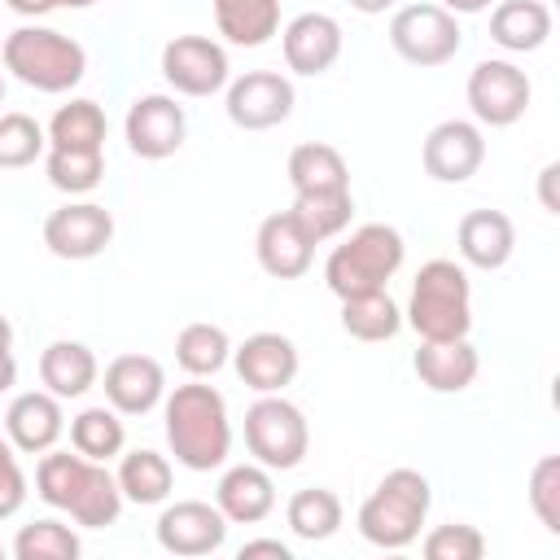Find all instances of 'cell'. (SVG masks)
<instances>
[{"instance_id": "obj_1", "label": "cell", "mask_w": 560, "mask_h": 560, "mask_svg": "<svg viewBox=\"0 0 560 560\" xmlns=\"http://www.w3.org/2000/svg\"><path fill=\"white\" fill-rule=\"evenodd\" d=\"M162 420H166V446L175 464L192 472H210L228 464L232 420H228V398L214 385H201V376H192L188 385H175L162 398Z\"/></svg>"}, {"instance_id": "obj_2", "label": "cell", "mask_w": 560, "mask_h": 560, "mask_svg": "<svg viewBox=\"0 0 560 560\" xmlns=\"http://www.w3.org/2000/svg\"><path fill=\"white\" fill-rule=\"evenodd\" d=\"M35 494L57 508V512H70L74 525L83 529H105L122 516V490H118V477L88 459V455H70V451H44V459L35 464Z\"/></svg>"}, {"instance_id": "obj_3", "label": "cell", "mask_w": 560, "mask_h": 560, "mask_svg": "<svg viewBox=\"0 0 560 560\" xmlns=\"http://www.w3.org/2000/svg\"><path fill=\"white\" fill-rule=\"evenodd\" d=\"M402 324L416 328L420 341H455L472 328V284L468 271L455 258H429L416 280L402 311Z\"/></svg>"}, {"instance_id": "obj_4", "label": "cell", "mask_w": 560, "mask_h": 560, "mask_svg": "<svg viewBox=\"0 0 560 560\" xmlns=\"http://www.w3.org/2000/svg\"><path fill=\"white\" fill-rule=\"evenodd\" d=\"M429 503H433V486L424 472L416 468H394L376 481V490L359 503V534L363 542L381 547V551H402L420 538V525L429 516Z\"/></svg>"}, {"instance_id": "obj_5", "label": "cell", "mask_w": 560, "mask_h": 560, "mask_svg": "<svg viewBox=\"0 0 560 560\" xmlns=\"http://www.w3.org/2000/svg\"><path fill=\"white\" fill-rule=\"evenodd\" d=\"M407 245L402 232L389 223H363L354 228L341 245H332L328 262H324V284L346 302V298H363L376 293L394 280V271L402 267Z\"/></svg>"}, {"instance_id": "obj_6", "label": "cell", "mask_w": 560, "mask_h": 560, "mask_svg": "<svg viewBox=\"0 0 560 560\" xmlns=\"http://www.w3.org/2000/svg\"><path fill=\"white\" fill-rule=\"evenodd\" d=\"M4 70L35 92H70L88 74V48L52 26H18L4 35Z\"/></svg>"}, {"instance_id": "obj_7", "label": "cell", "mask_w": 560, "mask_h": 560, "mask_svg": "<svg viewBox=\"0 0 560 560\" xmlns=\"http://www.w3.org/2000/svg\"><path fill=\"white\" fill-rule=\"evenodd\" d=\"M245 446H249L254 464H262L271 472H289L311 451V424L298 402H289L280 394H262L245 411Z\"/></svg>"}, {"instance_id": "obj_8", "label": "cell", "mask_w": 560, "mask_h": 560, "mask_svg": "<svg viewBox=\"0 0 560 560\" xmlns=\"http://www.w3.org/2000/svg\"><path fill=\"white\" fill-rule=\"evenodd\" d=\"M459 22L442 4H402L389 18V48L411 66H446L459 52Z\"/></svg>"}, {"instance_id": "obj_9", "label": "cell", "mask_w": 560, "mask_h": 560, "mask_svg": "<svg viewBox=\"0 0 560 560\" xmlns=\"http://www.w3.org/2000/svg\"><path fill=\"white\" fill-rule=\"evenodd\" d=\"M468 109L481 127H512L516 118H525L529 109V74L516 66V61H503V57H486L468 70Z\"/></svg>"}, {"instance_id": "obj_10", "label": "cell", "mask_w": 560, "mask_h": 560, "mask_svg": "<svg viewBox=\"0 0 560 560\" xmlns=\"http://www.w3.org/2000/svg\"><path fill=\"white\" fill-rule=\"evenodd\" d=\"M122 136H127V149L136 158L162 162V158L184 149V136H188L184 105H175V96H166V92H144L127 105Z\"/></svg>"}, {"instance_id": "obj_11", "label": "cell", "mask_w": 560, "mask_h": 560, "mask_svg": "<svg viewBox=\"0 0 560 560\" xmlns=\"http://www.w3.org/2000/svg\"><path fill=\"white\" fill-rule=\"evenodd\" d=\"M162 79L179 96H214L228 88L232 66L223 44H214L210 35H175L162 48Z\"/></svg>"}, {"instance_id": "obj_12", "label": "cell", "mask_w": 560, "mask_h": 560, "mask_svg": "<svg viewBox=\"0 0 560 560\" xmlns=\"http://www.w3.org/2000/svg\"><path fill=\"white\" fill-rule=\"evenodd\" d=\"M293 101H298V92L280 70H245L241 79L228 83L223 109H228L232 127L267 131V127H280L293 114Z\"/></svg>"}, {"instance_id": "obj_13", "label": "cell", "mask_w": 560, "mask_h": 560, "mask_svg": "<svg viewBox=\"0 0 560 560\" xmlns=\"http://www.w3.org/2000/svg\"><path fill=\"white\" fill-rule=\"evenodd\" d=\"M109 241H114V214L96 201H66L44 219V245L66 262H88L105 254Z\"/></svg>"}, {"instance_id": "obj_14", "label": "cell", "mask_w": 560, "mask_h": 560, "mask_svg": "<svg viewBox=\"0 0 560 560\" xmlns=\"http://www.w3.org/2000/svg\"><path fill=\"white\" fill-rule=\"evenodd\" d=\"M153 534L171 556H210L228 542V516L206 499H175L162 508Z\"/></svg>"}, {"instance_id": "obj_15", "label": "cell", "mask_w": 560, "mask_h": 560, "mask_svg": "<svg viewBox=\"0 0 560 560\" xmlns=\"http://www.w3.org/2000/svg\"><path fill=\"white\" fill-rule=\"evenodd\" d=\"M420 162H424V175L429 179H438V184H464L486 162V136L468 118H446V122H438L424 136Z\"/></svg>"}, {"instance_id": "obj_16", "label": "cell", "mask_w": 560, "mask_h": 560, "mask_svg": "<svg viewBox=\"0 0 560 560\" xmlns=\"http://www.w3.org/2000/svg\"><path fill=\"white\" fill-rule=\"evenodd\" d=\"M280 48L293 74H306V79L328 74L341 57V22L332 13H298L280 31Z\"/></svg>"}, {"instance_id": "obj_17", "label": "cell", "mask_w": 560, "mask_h": 560, "mask_svg": "<svg viewBox=\"0 0 560 560\" xmlns=\"http://www.w3.org/2000/svg\"><path fill=\"white\" fill-rule=\"evenodd\" d=\"M298 363V346L284 332H254L232 350V368L254 394H280L284 385H293Z\"/></svg>"}, {"instance_id": "obj_18", "label": "cell", "mask_w": 560, "mask_h": 560, "mask_svg": "<svg viewBox=\"0 0 560 560\" xmlns=\"http://www.w3.org/2000/svg\"><path fill=\"white\" fill-rule=\"evenodd\" d=\"M254 254H258V267L276 280H298L311 271L315 262V241L306 236V228L293 219V210H276L258 223V236H254Z\"/></svg>"}, {"instance_id": "obj_19", "label": "cell", "mask_w": 560, "mask_h": 560, "mask_svg": "<svg viewBox=\"0 0 560 560\" xmlns=\"http://www.w3.org/2000/svg\"><path fill=\"white\" fill-rule=\"evenodd\" d=\"M166 398V372L153 354H118L105 368V402L118 416H149Z\"/></svg>"}, {"instance_id": "obj_20", "label": "cell", "mask_w": 560, "mask_h": 560, "mask_svg": "<svg viewBox=\"0 0 560 560\" xmlns=\"http://www.w3.org/2000/svg\"><path fill=\"white\" fill-rule=\"evenodd\" d=\"M66 433V416H61V398L48 389H26L9 402L4 411V438L13 442V451L22 455H44L57 446V438Z\"/></svg>"}, {"instance_id": "obj_21", "label": "cell", "mask_w": 560, "mask_h": 560, "mask_svg": "<svg viewBox=\"0 0 560 560\" xmlns=\"http://www.w3.org/2000/svg\"><path fill=\"white\" fill-rule=\"evenodd\" d=\"M214 508L228 516V525H258L276 508V481L262 464H232L214 486Z\"/></svg>"}, {"instance_id": "obj_22", "label": "cell", "mask_w": 560, "mask_h": 560, "mask_svg": "<svg viewBox=\"0 0 560 560\" xmlns=\"http://www.w3.org/2000/svg\"><path fill=\"white\" fill-rule=\"evenodd\" d=\"M411 368H416L424 389H433V394H464L477 381L481 359H477L468 337H455V341H420V350L411 354Z\"/></svg>"}, {"instance_id": "obj_23", "label": "cell", "mask_w": 560, "mask_h": 560, "mask_svg": "<svg viewBox=\"0 0 560 560\" xmlns=\"http://www.w3.org/2000/svg\"><path fill=\"white\" fill-rule=\"evenodd\" d=\"M459 258L477 271H499L516 249V228L503 210H468L455 228Z\"/></svg>"}, {"instance_id": "obj_24", "label": "cell", "mask_w": 560, "mask_h": 560, "mask_svg": "<svg viewBox=\"0 0 560 560\" xmlns=\"http://www.w3.org/2000/svg\"><path fill=\"white\" fill-rule=\"evenodd\" d=\"M96 376H101V363L83 341L61 337V341H48L39 354V381L57 398H83L96 385Z\"/></svg>"}, {"instance_id": "obj_25", "label": "cell", "mask_w": 560, "mask_h": 560, "mask_svg": "<svg viewBox=\"0 0 560 560\" xmlns=\"http://www.w3.org/2000/svg\"><path fill=\"white\" fill-rule=\"evenodd\" d=\"M551 35V9L542 0H503L490 13V39L508 52H534Z\"/></svg>"}, {"instance_id": "obj_26", "label": "cell", "mask_w": 560, "mask_h": 560, "mask_svg": "<svg viewBox=\"0 0 560 560\" xmlns=\"http://www.w3.org/2000/svg\"><path fill=\"white\" fill-rule=\"evenodd\" d=\"M214 26L236 48H262L280 31V0H210Z\"/></svg>"}, {"instance_id": "obj_27", "label": "cell", "mask_w": 560, "mask_h": 560, "mask_svg": "<svg viewBox=\"0 0 560 560\" xmlns=\"http://www.w3.org/2000/svg\"><path fill=\"white\" fill-rule=\"evenodd\" d=\"M114 477H118V490H122L127 503L153 508V503H166L171 481H175V468H171L166 455H158L149 446H136V451H127L118 459V472Z\"/></svg>"}, {"instance_id": "obj_28", "label": "cell", "mask_w": 560, "mask_h": 560, "mask_svg": "<svg viewBox=\"0 0 560 560\" xmlns=\"http://www.w3.org/2000/svg\"><path fill=\"white\" fill-rule=\"evenodd\" d=\"M289 184H293V192H341V188H350V166H346L341 149H332L324 140H306L289 153Z\"/></svg>"}, {"instance_id": "obj_29", "label": "cell", "mask_w": 560, "mask_h": 560, "mask_svg": "<svg viewBox=\"0 0 560 560\" xmlns=\"http://www.w3.org/2000/svg\"><path fill=\"white\" fill-rule=\"evenodd\" d=\"M341 499L332 494V490H324V486H306V490H298L289 503H284V521H289V529H293V538H302V542H324V538H332L337 529H341Z\"/></svg>"}, {"instance_id": "obj_30", "label": "cell", "mask_w": 560, "mask_h": 560, "mask_svg": "<svg viewBox=\"0 0 560 560\" xmlns=\"http://www.w3.org/2000/svg\"><path fill=\"white\" fill-rule=\"evenodd\" d=\"M232 359V341L219 324L210 319H197V324H184L179 337H175V363L188 372V376H214L223 372Z\"/></svg>"}, {"instance_id": "obj_31", "label": "cell", "mask_w": 560, "mask_h": 560, "mask_svg": "<svg viewBox=\"0 0 560 560\" xmlns=\"http://www.w3.org/2000/svg\"><path fill=\"white\" fill-rule=\"evenodd\" d=\"M341 328L354 341H389L402 328V306L385 289L363 293V298H346L341 302Z\"/></svg>"}, {"instance_id": "obj_32", "label": "cell", "mask_w": 560, "mask_h": 560, "mask_svg": "<svg viewBox=\"0 0 560 560\" xmlns=\"http://www.w3.org/2000/svg\"><path fill=\"white\" fill-rule=\"evenodd\" d=\"M70 446L96 464L122 455L127 446V424L114 407H83L74 420H70Z\"/></svg>"}, {"instance_id": "obj_33", "label": "cell", "mask_w": 560, "mask_h": 560, "mask_svg": "<svg viewBox=\"0 0 560 560\" xmlns=\"http://www.w3.org/2000/svg\"><path fill=\"white\" fill-rule=\"evenodd\" d=\"M48 144L52 149H105V109L88 96L66 101L48 118Z\"/></svg>"}, {"instance_id": "obj_34", "label": "cell", "mask_w": 560, "mask_h": 560, "mask_svg": "<svg viewBox=\"0 0 560 560\" xmlns=\"http://www.w3.org/2000/svg\"><path fill=\"white\" fill-rule=\"evenodd\" d=\"M289 210L306 228V236L319 245V241H332V236H341L350 228L354 197H350V188H341V192H293Z\"/></svg>"}, {"instance_id": "obj_35", "label": "cell", "mask_w": 560, "mask_h": 560, "mask_svg": "<svg viewBox=\"0 0 560 560\" xmlns=\"http://www.w3.org/2000/svg\"><path fill=\"white\" fill-rule=\"evenodd\" d=\"M44 175L57 192L83 197L105 179V149H52L44 153Z\"/></svg>"}, {"instance_id": "obj_36", "label": "cell", "mask_w": 560, "mask_h": 560, "mask_svg": "<svg viewBox=\"0 0 560 560\" xmlns=\"http://www.w3.org/2000/svg\"><path fill=\"white\" fill-rule=\"evenodd\" d=\"M79 551H83L79 547V534L70 525L52 521V516L22 525L18 538H13V556L18 560H74Z\"/></svg>"}, {"instance_id": "obj_37", "label": "cell", "mask_w": 560, "mask_h": 560, "mask_svg": "<svg viewBox=\"0 0 560 560\" xmlns=\"http://www.w3.org/2000/svg\"><path fill=\"white\" fill-rule=\"evenodd\" d=\"M48 149V131L31 118V114H0V171H22L35 158H44Z\"/></svg>"}, {"instance_id": "obj_38", "label": "cell", "mask_w": 560, "mask_h": 560, "mask_svg": "<svg viewBox=\"0 0 560 560\" xmlns=\"http://www.w3.org/2000/svg\"><path fill=\"white\" fill-rule=\"evenodd\" d=\"M529 508L547 534H560V455H542L529 472Z\"/></svg>"}, {"instance_id": "obj_39", "label": "cell", "mask_w": 560, "mask_h": 560, "mask_svg": "<svg viewBox=\"0 0 560 560\" xmlns=\"http://www.w3.org/2000/svg\"><path fill=\"white\" fill-rule=\"evenodd\" d=\"M424 556L429 560H481L486 556V538L477 525H438L424 534Z\"/></svg>"}, {"instance_id": "obj_40", "label": "cell", "mask_w": 560, "mask_h": 560, "mask_svg": "<svg viewBox=\"0 0 560 560\" xmlns=\"http://www.w3.org/2000/svg\"><path fill=\"white\" fill-rule=\"evenodd\" d=\"M26 503V472L9 438H0V521H9Z\"/></svg>"}, {"instance_id": "obj_41", "label": "cell", "mask_w": 560, "mask_h": 560, "mask_svg": "<svg viewBox=\"0 0 560 560\" xmlns=\"http://www.w3.org/2000/svg\"><path fill=\"white\" fill-rule=\"evenodd\" d=\"M13 13H22V18H44V13H52V9H88V4H96V0H4Z\"/></svg>"}, {"instance_id": "obj_42", "label": "cell", "mask_w": 560, "mask_h": 560, "mask_svg": "<svg viewBox=\"0 0 560 560\" xmlns=\"http://www.w3.org/2000/svg\"><path fill=\"white\" fill-rule=\"evenodd\" d=\"M254 556H276V560H293L289 542H280V538H249V542H241V560H254Z\"/></svg>"}, {"instance_id": "obj_43", "label": "cell", "mask_w": 560, "mask_h": 560, "mask_svg": "<svg viewBox=\"0 0 560 560\" xmlns=\"http://www.w3.org/2000/svg\"><path fill=\"white\" fill-rule=\"evenodd\" d=\"M556 179H560V162H547V166H542V175H538V197H542V210H547V214H560Z\"/></svg>"}, {"instance_id": "obj_44", "label": "cell", "mask_w": 560, "mask_h": 560, "mask_svg": "<svg viewBox=\"0 0 560 560\" xmlns=\"http://www.w3.org/2000/svg\"><path fill=\"white\" fill-rule=\"evenodd\" d=\"M18 385V359L13 350H0V394H9Z\"/></svg>"}, {"instance_id": "obj_45", "label": "cell", "mask_w": 560, "mask_h": 560, "mask_svg": "<svg viewBox=\"0 0 560 560\" xmlns=\"http://www.w3.org/2000/svg\"><path fill=\"white\" fill-rule=\"evenodd\" d=\"M446 13H481V9H490L494 0H438Z\"/></svg>"}, {"instance_id": "obj_46", "label": "cell", "mask_w": 560, "mask_h": 560, "mask_svg": "<svg viewBox=\"0 0 560 560\" xmlns=\"http://www.w3.org/2000/svg\"><path fill=\"white\" fill-rule=\"evenodd\" d=\"M398 0H350V9H359V13H368V18H376V13H385V9H394Z\"/></svg>"}, {"instance_id": "obj_47", "label": "cell", "mask_w": 560, "mask_h": 560, "mask_svg": "<svg viewBox=\"0 0 560 560\" xmlns=\"http://www.w3.org/2000/svg\"><path fill=\"white\" fill-rule=\"evenodd\" d=\"M0 350H13V324L0 315Z\"/></svg>"}, {"instance_id": "obj_48", "label": "cell", "mask_w": 560, "mask_h": 560, "mask_svg": "<svg viewBox=\"0 0 560 560\" xmlns=\"http://www.w3.org/2000/svg\"><path fill=\"white\" fill-rule=\"evenodd\" d=\"M0 105H4V74H0Z\"/></svg>"}, {"instance_id": "obj_49", "label": "cell", "mask_w": 560, "mask_h": 560, "mask_svg": "<svg viewBox=\"0 0 560 560\" xmlns=\"http://www.w3.org/2000/svg\"><path fill=\"white\" fill-rule=\"evenodd\" d=\"M0 556H4V547H0Z\"/></svg>"}]
</instances>
